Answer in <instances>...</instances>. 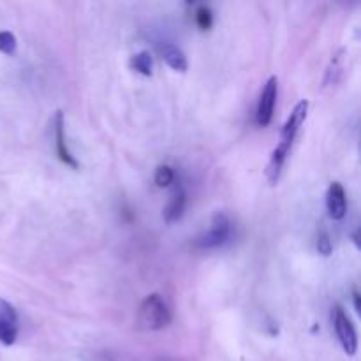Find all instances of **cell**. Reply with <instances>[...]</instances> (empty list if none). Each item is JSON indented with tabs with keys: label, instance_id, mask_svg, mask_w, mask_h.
<instances>
[{
	"label": "cell",
	"instance_id": "obj_7",
	"mask_svg": "<svg viewBox=\"0 0 361 361\" xmlns=\"http://www.w3.org/2000/svg\"><path fill=\"white\" fill-rule=\"evenodd\" d=\"M326 208L334 221L344 219L345 212H348V201H345V190L342 183L334 182L330 185L326 192Z\"/></svg>",
	"mask_w": 361,
	"mask_h": 361
},
{
	"label": "cell",
	"instance_id": "obj_4",
	"mask_svg": "<svg viewBox=\"0 0 361 361\" xmlns=\"http://www.w3.org/2000/svg\"><path fill=\"white\" fill-rule=\"evenodd\" d=\"M307 111H309V102L307 101H300L298 104L295 106L293 113L289 115L288 122H286L284 127H282L281 143L277 145L279 152L289 155V150H291V147H293V141H295V137H296V134H298L302 123L305 122Z\"/></svg>",
	"mask_w": 361,
	"mask_h": 361
},
{
	"label": "cell",
	"instance_id": "obj_2",
	"mask_svg": "<svg viewBox=\"0 0 361 361\" xmlns=\"http://www.w3.org/2000/svg\"><path fill=\"white\" fill-rule=\"evenodd\" d=\"M231 236V222H229L228 215L219 212L212 219V226L208 231L196 238V247L200 249H217V247L224 245Z\"/></svg>",
	"mask_w": 361,
	"mask_h": 361
},
{
	"label": "cell",
	"instance_id": "obj_10",
	"mask_svg": "<svg viewBox=\"0 0 361 361\" xmlns=\"http://www.w3.org/2000/svg\"><path fill=\"white\" fill-rule=\"evenodd\" d=\"M130 67L137 71L143 76H152V69H154V60L148 51H141L130 59Z\"/></svg>",
	"mask_w": 361,
	"mask_h": 361
},
{
	"label": "cell",
	"instance_id": "obj_12",
	"mask_svg": "<svg viewBox=\"0 0 361 361\" xmlns=\"http://www.w3.org/2000/svg\"><path fill=\"white\" fill-rule=\"evenodd\" d=\"M194 18H196V23L201 30H210L212 23H214V14H212L210 7L200 6L194 13Z\"/></svg>",
	"mask_w": 361,
	"mask_h": 361
},
{
	"label": "cell",
	"instance_id": "obj_3",
	"mask_svg": "<svg viewBox=\"0 0 361 361\" xmlns=\"http://www.w3.org/2000/svg\"><path fill=\"white\" fill-rule=\"evenodd\" d=\"M334 326L345 355L355 356L356 351H358V335H356L355 324L351 323V319H349V316L342 307H335L334 309Z\"/></svg>",
	"mask_w": 361,
	"mask_h": 361
},
{
	"label": "cell",
	"instance_id": "obj_9",
	"mask_svg": "<svg viewBox=\"0 0 361 361\" xmlns=\"http://www.w3.org/2000/svg\"><path fill=\"white\" fill-rule=\"evenodd\" d=\"M185 190L180 185L175 187L173 194L169 196V203L166 204L164 208V219L168 224H173V222L180 221L183 215V210H185Z\"/></svg>",
	"mask_w": 361,
	"mask_h": 361
},
{
	"label": "cell",
	"instance_id": "obj_6",
	"mask_svg": "<svg viewBox=\"0 0 361 361\" xmlns=\"http://www.w3.org/2000/svg\"><path fill=\"white\" fill-rule=\"evenodd\" d=\"M53 130H55V145H56V155H59L60 161L66 166H71L73 169L80 168L78 161L74 159V155L71 154L69 148L66 143V123H63V113L56 111L55 118H53Z\"/></svg>",
	"mask_w": 361,
	"mask_h": 361
},
{
	"label": "cell",
	"instance_id": "obj_17",
	"mask_svg": "<svg viewBox=\"0 0 361 361\" xmlns=\"http://www.w3.org/2000/svg\"><path fill=\"white\" fill-rule=\"evenodd\" d=\"M353 300H355V309H356V312H361V305H360V295H358V291H355L353 293Z\"/></svg>",
	"mask_w": 361,
	"mask_h": 361
},
{
	"label": "cell",
	"instance_id": "obj_14",
	"mask_svg": "<svg viewBox=\"0 0 361 361\" xmlns=\"http://www.w3.org/2000/svg\"><path fill=\"white\" fill-rule=\"evenodd\" d=\"M16 37L11 32H0V51L6 55H13L16 51Z\"/></svg>",
	"mask_w": 361,
	"mask_h": 361
},
{
	"label": "cell",
	"instance_id": "obj_15",
	"mask_svg": "<svg viewBox=\"0 0 361 361\" xmlns=\"http://www.w3.org/2000/svg\"><path fill=\"white\" fill-rule=\"evenodd\" d=\"M0 321H7V323L18 324V314L14 310V307L11 303H7L6 300L0 298Z\"/></svg>",
	"mask_w": 361,
	"mask_h": 361
},
{
	"label": "cell",
	"instance_id": "obj_11",
	"mask_svg": "<svg viewBox=\"0 0 361 361\" xmlns=\"http://www.w3.org/2000/svg\"><path fill=\"white\" fill-rule=\"evenodd\" d=\"M18 337V324L0 321V344L13 345Z\"/></svg>",
	"mask_w": 361,
	"mask_h": 361
},
{
	"label": "cell",
	"instance_id": "obj_16",
	"mask_svg": "<svg viewBox=\"0 0 361 361\" xmlns=\"http://www.w3.org/2000/svg\"><path fill=\"white\" fill-rule=\"evenodd\" d=\"M331 240L330 236L326 235V233H321L319 238H317V250H319V254H323V256H330L331 254Z\"/></svg>",
	"mask_w": 361,
	"mask_h": 361
},
{
	"label": "cell",
	"instance_id": "obj_13",
	"mask_svg": "<svg viewBox=\"0 0 361 361\" xmlns=\"http://www.w3.org/2000/svg\"><path fill=\"white\" fill-rule=\"evenodd\" d=\"M154 180L155 183H157V187H169L175 182V171H173L169 166H159V168L155 169Z\"/></svg>",
	"mask_w": 361,
	"mask_h": 361
},
{
	"label": "cell",
	"instance_id": "obj_8",
	"mask_svg": "<svg viewBox=\"0 0 361 361\" xmlns=\"http://www.w3.org/2000/svg\"><path fill=\"white\" fill-rule=\"evenodd\" d=\"M159 51H161L162 60H164L171 69L178 71V73H185L189 63H187L185 53H183L178 46L171 44V42H162V44L159 46Z\"/></svg>",
	"mask_w": 361,
	"mask_h": 361
},
{
	"label": "cell",
	"instance_id": "obj_5",
	"mask_svg": "<svg viewBox=\"0 0 361 361\" xmlns=\"http://www.w3.org/2000/svg\"><path fill=\"white\" fill-rule=\"evenodd\" d=\"M279 95V80L277 76H271L263 87V92L259 95V102H257L256 109V120L261 127L270 126L271 118H274L275 102H277Z\"/></svg>",
	"mask_w": 361,
	"mask_h": 361
},
{
	"label": "cell",
	"instance_id": "obj_18",
	"mask_svg": "<svg viewBox=\"0 0 361 361\" xmlns=\"http://www.w3.org/2000/svg\"><path fill=\"white\" fill-rule=\"evenodd\" d=\"M358 235H360V231H356V233H355V236H353V240H355L356 247H358V249H360V240H358Z\"/></svg>",
	"mask_w": 361,
	"mask_h": 361
},
{
	"label": "cell",
	"instance_id": "obj_1",
	"mask_svg": "<svg viewBox=\"0 0 361 361\" xmlns=\"http://www.w3.org/2000/svg\"><path fill=\"white\" fill-rule=\"evenodd\" d=\"M137 323L145 330H162L171 323V310L161 295H150L141 302Z\"/></svg>",
	"mask_w": 361,
	"mask_h": 361
}]
</instances>
